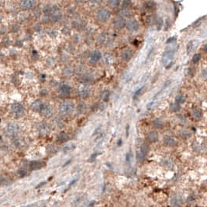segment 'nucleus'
Returning <instances> with one entry per match:
<instances>
[{"label":"nucleus","instance_id":"26","mask_svg":"<svg viewBox=\"0 0 207 207\" xmlns=\"http://www.w3.org/2000/svg\"><path fill=\"white\" fill-rule=\"evenodd\" d=\"M43 102L40 100H37L32 103L31 105V109L35 112H39L40 110V107H41V105H42Z\"/></svg>","mask_w":207,"mask_h":207},{"label":"nucleus","instance_id":"8","mask_svg":"<svg viewBox=\"0 0 207 207\" xmlns=\"http://www.w3.org/2000/svg\"><path fill=\"white\" fill-rule=\"evenodd\" d=\"M126 29L128 30L129 31L134 32L138 30L140 28V24L138 22L135 20V19H131L127 23H126Z\"/></svg>","mask_w":207,"mask_h":207},{"label":"nucleus","instance_id":"40","mask_svg":"<svg viewBox=\"0 0 207 207\" xmlns=\"http://www.w3.org/2000/svg\"><path fill=\"white\" fill-rule=\"evenodd\" d=\"M181 202V199H178V197H175L171 199V204L173 206H180Z\"/></svg>","mask_w":207,"mask_h":207},{"label":"nucleus","instance_id":"47","mask_svg":"<svg viewBox=\"0 0 207 207\" xmlns=\"http://www.w3.org/2000/svg\"><path fill=\"white\" fill-rule=\"evenodd\" d=\"M102 0H89V2L92 3H94V4H98V3H100L102 2Z\"/></svg>","mask_w":207,"mask_h":207},{"label":"nucleus","instance_id":"7","mask_svg":"<svg viewBox=\"0 0 207 207\" xmlns=\"http://www.w3.org/2000/svg\"><path fill=\"white\" fill-rule=\"evenodd\" d=\"M11 110L13 111V113L18 116L23 115L25 112V108L21 103H13V105L11 106Z\"/></svg>","mask_w":207,"mask_h":207},{"label":"nucleus","instance_id":"53","mask_svg":"<svg viewBox=\"0 0 207 207\" xmlns=\"http://www.w3.org/2000/svg\"><path fill=\"white\" fill-rule=\"evenodd\" d=\"M75 2H76L77 3H81L84 2V0H75Z\"/></svg>","mask_w":207,"mask_h":207},{"label":"nucleus","instance_id":"15","mask_svg":"<svg viewBox=\"0 0 207 207\" xmlns=\"http://www.w3.org/2000/svg\"><path fill=\"white\" fill-rule=\"evenodd\" d=\"M44 166V163L40 161H33L30 163V168L33 171L39 170Z\"/></svg>","mask_w":207,"mask_h":207},{"label":"nucleus","instance_id":"21","mask_svg":"<svg viewBox=\"0 0 207 207\" xmlns=\"http://www.w3.org/2000/svg\"><path fill=\"white\" fill-rule=\"evenodd\" d=\"M54 10H58V7L50 5H45L44 8L43 9V12H44V13L46 14V15H50V13H52Z\"/></svg>","mask_w":207,"mask_h":207},{"label":"nucleus","instance_id":"46","mask_svg":"<svg viewBox=\"0 0 207 207\" xmlns=\"http://www.w3.org/2000/svg\"><path fill=\"white\" fill-rule=\"evenodd\" d=\"M47 64H48V65H50V66L54 65V60L52 58H48V60H47Z\"/></svg>","mask_w":207,"mask_h":207},{"label":"nucleus","instance_id":"28","mask_svg":"<svg viewBox=\"0 0 207 207\" xmlns=\"http://www.w3.org/2000/svg\"><path fill=\"white\" fill-rule=\"evenodd\" d=\"M76 147V144L75 143H71V144H68L67 145H65L63 148L64 152H69V151H73L75 148Z\"/></svg>","mask_w":207,"mask_h":207},{"label":"nucleus","instance_id":"20","mask_svg":"<svg viewBox=\"0 0 207 207\" xmlns=\"http://www.w3.org/2000/svg\"><path fill=\"white\" fill-rule=\"evenodd\" d=\"M192 116L193 119L196 120H199L202 116V110H200V109H198V108L194 109L192 111Z\"/></svg>","mask_w":207,"mask_h":207},{"label":"nucleus","instance_id":"4","mask_svg":"<svg viewBox=\"0 0 207 207\" xmlns=\"http://www.w3.org/2000/svg\"><path fill=\"white\" fill-rule=\"evenodd\" d=\"M39 113H40L41 115L44 116L46 117H50V116H51V115H52L53 110L49 104H47V103H42Z\"/></svg>","mask_w":207,"mask_h":207},{"label":"nucleus","instance_id":"2","mask_svg":"<svg viewBox=\"0 0 207 207\" xmlns=\"http://www.w3.org/2000/svg\"><path fill=\"white\" fill-rule=\"evenodd\" d=\"M148 152V147L146 144H144L140 147V151H136V159L139 162H143L145 158H146V155Z\"/></svg>","mask_w":207,"mask_h":207},{"label":"nucleus","instance_id":"41","mask_svg":"<svg viewBox=\"0 0 207 207\" xmlns=\"http://www.w3.org/2000/svg\"><path fill=\"white\" fill-rule=\"evenodd\" d=\"M155 22H156V24H157V29L161 30V28L162 27L163 24H164V22H163L162 19L156 18V19H155Z\"/></svg>","mask_w":207,"mask_h":207},{"label":"nucleus","instance_id":"50","mask_svg":"<svg viewBox=\"0 0 207 207\" xmlns=\"http://www.w3.org/2000/svg\"><path fill=\"white\" fill-rule=\"evenodd\" d=\"M4 181H5V179H4V178H3V177H0V185H2Z\"/></svg>","mask_w":207,"mask_h":207},{"label":"nucleus","instance_id":"52","mask_svg":"<svg viewBox=\"0 0 207 207\" xmlns=\"http://www.w3.org/2000/svg\"><path fill=\"white\" fill-rule=\"evenodd\" d=\"M202 76H203L204 79H206V70L202 71Z\"/></svg>","mask_w":207,"mask_h":207},{"label":"nucleus","instance_id":"17","mask_svg":"<svg viewBox=\"0 0 207 207\" xmlns=\"http://www.w3.org/2000/svg\"><path fill=\"white\" fill-rule=\"evenodd\" d=\"M133 57V52L131 50H124L121 54V58L122 60H124V61H129V60H131V58Z\"/></svg>","mask_w":207,"mask_h":207},{"label":"nucleus","instance_id":"16","mask_svg":"<svg viewBox=\"0 0 207 207\" xmlns=\"http://www.w3.org/2000/svg\"><path fill=\"white\" fill-rule=\"evenodd\" d=\"M62 18V13L59 10H54L52 13H50V19L52 22L60 21Z\"/></svg>","mask_w":207,"mask_h":207},{"label":"nucleus","instance_id":"18","mask_svg":"<svg viewBox=\"0 0 207 207\" xmlns=\"http://www.w3.org/2000/svg\"><path fill=\"white\" fill-rule=\"evenodd\" d=\"M57 140L60 143H65L69 140V136L65 132H60L57 136Z\"/></svg>","mask_w":207,"mask_h":207},{"label":"nucleus","instance_id":"49","mask_svg":"<svg viewBox=\"0 0 207 207\" xmlns=\"http://www.w3.org/2000/svg\"><path fill=\"white\" fill-rule=\"evenodd\" d=\"M16 47H22L23 46V43L21 41H16Z\"/></svg>","mask_w":207,"mask_h":207},{"label":"nucleus","instance_id":"39","mask_svg":"<svg viewBox=\"0 0 207 207\" xmlns=\"http://www.w3.org/2000/svg\"><path fill=\"white\" fill-rule=\"evenodd\" d=\"M105 58L106 63L107 64V65H110V64L113 63V57H112V55H110V54H106L105 55V58Z\"/></svg>","mask_w":207,"mask_h":207},{"label":"nucleus","instance_id":"48","mask_svg":"<svg viewBox=\"0 0 207 207\" xmlns=\"http://www.w3.org/2000/svg\"><path fill=\"white\" fill-rule=\"evenodd\" d=\"M194 199H195L194 196H193L192 195H191V196H190L188 198V202H193V201H194Z\"/></svg>","mask_w":207,"mask_h":207},{"label":"nucleus","instance_id":"33","mask_svg":"<svg viewBox=\"0 0 207 207\" xmlns=\"http://www.w3.org/2000/svg\"><path fill=\"white\" fill-rule=\"evenodd\" d=\"M93 80L92 77L89 75H85L84 76H82L81 78V82H83L85 84H87V83H91Z\"/></svg>","mask_w":207,"mask_h":207},{"label":"nucleus","instance_id":"12","mask_svg":"<svg viewBox=\"0 0 207 207\" xmlns=\"http://www.w3.org/2000/svg\"><path fill=\"white\" fill-rule=\"evenodd\" d=\"M163 142L168 147H173L177 144L175 139L174 138L173 136H169V135H165L163 137Z\"/></svg>","mask_w":207,"mask_h":207},{"label":"nucleus","instance_id":"51","mask_svg":"<svg viewBox=\"0 0 207 207\" xmlns=\"http://www.w3.org/2000/svg\"><path fill=\"white\" fill-rule=\"evenodd\" d=\"M175 40V37H172V38H171V39H170V38H169V39H168V41H167V43H168H168L172 42V41H174Z\"/></svg>","mask_w":207,"mask_h":207},{"label":"nucleus","instance_id":"11","mask_svg":"<svg viewBox=\"0 0 207 207\" xmlns=\"http://www.w3.org/2000/svg\"><path fill=\"white\" fill-rule=\"evenodd\" d=\"M113 24L116 29H123L126 26V21L123 17H117L113 20Z\"/></svg>","mask_w":207,"mask_h":207},{"label":"nucleus","instance_id":"24","mask_svg":"<svg viewBox=\"0 0 207 207\" xmlns=\"http://www.w3.org/2000/svg\"><path fill=\"white\" fill-rule=\"evenodd\" d=\"M110 97V92L109 90H104L100 94V99L103 102H108Z\"/></svg>","mask_w":207,"mask_h":207},{"label":"nucleus","instance_id":"44","mask_svg":"<svg viewBox=\"0 0 207 207\" xmlns=\"http://www.w3.org/2000/svg\"><path fill=\"white\" fill-rule=\"evenodd\" d=\"M131 158H132V155H131V153L130 152H129L126 154V163H128V164H130L131 161Z\"/></svg>","mask_w":207,"mask_h":207},{"label":"nucleus","instance_id":"1","mask_svg":"<svg viewBox=\"0 0 207 207\" xmlns=\"http://www.w3.org/2000/svg\"><path fill=\"white\" fill-rule=\"evenodd\" d=\"M74 110H75V104L72 101H66L62 102L59 106V111L62 115H70L73 113Z\"/></svg>","mask_w":207,"mask_h":207},{"label":"nucleus","instance_id":"10","mask_svg":"<svg viewBox=\"0 0 207 207\" xmlns=\"http://www.w3.org/2000/svg\"><path fill=\"white\" fill-rule=\"evenodd\" d=\"M101 58H102V54H101V52H100L99 50H93L91 55H90L89 61H90V63L95 64L97 63L98 61L101 59Z\"/></svg>","mask_w":207,"mask_h":207},{"label":"nucleus","instance_id":"42","mask_svg":"<svg viewBox=\"0 0 207 207\" xmlns=\"http://www.w3.org/2000/svg\"><path fill=\"white\" fill-rule=\"evenodd\" d=\"M120 15H121V17H123V18H125V17H130V13L127 9H123V11H121Z\"/></svg>","mask_w":207,"mask_h":207},{"label":"nucleus","instance_id":"9","mask_svg":"<svg viewBox=\"0 0 207 207\" xmlns=\"http://www.w3.org/2000/svg\"><path fill=\"white\" fill-rule=\"evenodd\" d=\"M174 54H175V49H169V50H165L163 55V64H165V65H166V64H168L172 59Z\"/></svg>","mask_w":207,"mask_h":207},{"label":"nucleus","instance_id":"35","mask_svg":"<svg viewBox=\"0 0 207 207\" xmlns=\"http://www.w3.org/2000/svg\"><path fill=\"white\" fill-rule=\"evenodd\" d=\"M180 136H181L182 138L186 139V138H188V137L191 136V132L188 130H181V132H180Z\"/></svg>","mask_w":207,"mask_h":207},{"label":"nucleus","instance_id":"14","mask_svg":"<svg viewBox=\"0 0 207 207\" xmlns=\"http://www.w3.org/2000/svg\"><path fill=\"white\" fill-rule=\"evenodd\" d=\"M37 129L39 130L40 134H43V135H46L50 131V127L48 126V124L45 123H40V124H38Z\"/></svg>","mask_w":207,"mask_h":207},{"label":"nucleus","instance_id":"6","mask_svg":"<svg viewBox=\"0 0 207 207\" xmlns=\"http://www.w3.org/2000/svg\"><path fill=\"white\" fill-rule=\"evenodd\" d=\"M19 126L16 123H9L6 126V132L9 135L11 136L16 135L19 132Z\"/></svg>","mask_w":207,"mask_h":207},{"label":"nucleus","instance_id":"31","mask_svg":"<svg viewBox=\"0 0 207 207\" xmlns=\"http://www.w3.org/2000/svg\"><path fill=\"white\" fill-rule=\"evenodd\" d=\"M155 7H156V5L153 1H148L144 4V8L147 10H153V9H155Z\"/></svg>","mask_w":207,"mask_h":207},{"label":"nucleus","instance_id":"19","mask_svg":"<svg viewBox=\"0 0 207 207\" xmlns=\"http://www.w3.org/2000/svg\"><path fill=\"white\" fill-rule=\"evenodd\" d=\"M147 140L151 143H156L158 140V134L155 131H151L147 134Z\"/></svg>","mask_w":207,"mask_h":207},{"label":"nucleus","instance_id":"22","mask_svg":"<svg viewBox=\"0 0 207 207\" xmlns=\"http://www.w3.org/2000/svg\"><path fill=\"white\" fill-rule=\"evenodd\" d=\"M89 95H90V91L86 88H83V89H81L79 90V96L81 99H85L89 97Z\"/></svg>","mask_w":207,"mask_h":207},{"label":"nucleus","instance_id":"23","mask_svg":"<svg viewBox=\"0 0 207 207\" xmlns=\"http://www.w3.org/2000/svg\"><path fill=\"white\" fill-rule=\"evenodd\" d=\"M75 71L71 67H66L63 69V75L67 78H70L74 75Z\"/></svg>","mask_w":207,"mask_h":207},{"label":"nucleus","instance_id":"30","mask_svg":"<svg viewBox=\"0 0 207 207\" xmlns=\"http://www.w3.org/2000/svg\"><path fill=\"white\" fill-rule=\"evenodd\" d=\"M170 109L172 111V112H178L179 110H181V104H179L178 102H173V103H171V106H170Z\"/></svg>","mask_w":207,"mask_h":207},{"label":"nucleus","instance_id":"13","mask_svg":"<svg viewBox=\"0 0 207 207\" xmlns=\"http://www.w3.org/2000/svg\"><path fill=\"white\" fill-rule=\"evenodd\" d=\"M71 91V88L70 85L67 84H61L59 88V92L64 96H68L70 95Z\"/></svg>","mask_w":207,"mask_h":207},{"label":"nucleus","instance_id":"43","mask_svg":"<svg viewBox=\"0 0 207 207\" xmlns=\"http://www.w3.org/2000/svg\"><path fill=\"white\" fill-rule=\"evenodd\" d=\"M78 110L79 111V113H83L85 110V106L84 104H80L78 107Z\"/></svg>","mask_w":207,"mask_h":207},{"label":"nucleus","instance_id":"45","mask_svg":"<svg viewBox=\"0 0 207 207\" xmlns=\"http://www.w3.org/2000/svg\"><path fill=\"white\" fill-rule=\"evenodd\" d=\"M143 89H144V87H141V88H140L137 91H136L135 93H134V97H136V96H138V95H140V93H141V92L143 91Z\"/></svg>","mask_w":207,"mask_h":207},{"label":"nucleus","instance_id":"27","mask_svg":"<svg viewBox=\"0 0 207 207\" xmlns=\"http://www.w3.org/2000/svg\"><path fill=\"white\" fill-rule=\"evenodd\" d=\"M121 0H108L107 5L111 8H117L120 5Z\"/></svg>","mask_w":207,"mask_h":207},{"label":"nucleus","instance_id":"34","mask_svg":"<svg viewBox=\"0 0 207 207\" xmlns=\"http://www.w3.org/2000/svg\"><path fill=\"white\" fill-rule=\"evenodd\" d=\"M131 5H132L131 0H123V3H122L123 9H127L130 7Z\"/></svg>","mask_w":207,"mask_h":207},{"label":"nucleus","instance_id":"29","mask_svg":"<svg viewBox=\"0 0 207 207\" xmlns=\"http://www.w3.org/2000/svg\"><path fill=\"white\" fill-rule=\"evenodd\" d=\"M153 124H154V126L157 129H161L164 126V121L161 120V119H159V118H156L154 120L153 122Z\"/></svg>","mask_w":207,"mask_h":207},{"label":"nucleus","instance_id":"37","mask_svg":"<svg viewBox=\"0 0 207 207\" xmlns=\"http://www.w3.org/2000/svg\"><path fill=\"white\" fill-rule=\"evenodd\" d=\"M194 41L193 40H192V41H190V42L187 44V54H190V53L193 50V49H194Z\"/></svg>","mask_w":207,"mask_h":207},{"label":"nucleus","instance_id":"38","mask_svg":"<svg viewBox=\"0 0 207 207\" xmlns=\"http://www.w3.org/2000/svg\"><path fill=\"white\" fill-rule=\"evenodd\" d=\"M202 58V56L200 54H195L192 57V62L194 64H198L199 62V60Z\"/></svg>","mask_w":207,"mask_h":207},{"label":"nucleus","instance_id":"3","mask_svg":"<svg viewBox=\"0 0 207 207\" xmlns=\"http://www.w3.org/2000/svg\"><path fill=\"white\" fill-rule=\"evenodd\" d=\"M111 13L106 9H101L96 13V17L100 22H106L110 18Z\"/></svg>","mask_w":207,"mask_h":207},{"label":"nucleus","instance_id":"5","mask_svg":"<svg viewBox=\"0 0 207 207\" xmlns=\"http://www.w3.org/2000/svg\"><path fill=\"white\" fill-rule=\"evenodd\" d=\"M37 5L36 0H22L20 3L21 8L24 10H30L34 9Z\"/></svg>","mask_w":207,"mask_h":207},{"label":"nucleus","instance_id":"32","mask_svg":"<svg viewBox=\"0 0 207 207\" xmlns=\"http://www.w3.org/2000/svg\"><path fill=\"white\" fill-rule=\"evenodd\" d=\"M73 27H75V29H82L85 26L84 22L83 21H79V20H75L72 23Z\"/></svg>","mask_w":207,"mask_h":207},{"label":"nucleus","instance_id":"36","mask_svg":"<svg viewBox=\"0 0 207 207\" xmlns=\"http://www.w3.org/2000/svg\"><path fill=\"white\" fill-rule=\"evenodd\" d=\"M175 102L179 103V104H181V103H184L185 102V97L182 95H178L175 98Z\"/></svg>","mask_w":207,"mask_h":207},{"label":"nucleus","instance_id":"25","mask_svg":"<svg viewBox=\"0 0 207 207\" xmlns=\"http://www.w3.org/2000/svg\"><path fill=\"white\" fill-rule=\"evenodd\" d=\"M98 41H99V44H106L108 41H109V37H108V35H106V34H100L99 37H98Z\"/></svg>","mask_w":207,"mask_h":207}]
</instances>
